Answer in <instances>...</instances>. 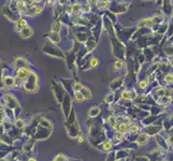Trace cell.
<instances>
[{
	"mask_svg": "<svg viewBox=\"0 0 173 161\" xmlns=\"http://www.w3.org/2000/svg\"><path fill=\"white\" fill-rule=\"evenodd\" d=\"M66 130H67V134L69 135L70 139H78L80 134H81V128H80V125L78 124V120L74 118L73 120L68 119V122L66 124Z\"/></svg>",
	"mask_w": 173,
	"mask_h": 161,
	"instance_id": "cell-1",
	"label": "cell"
},
{
	"mask_svg": "<svg viewBox=\"0 0 173 161\" xmlns=\"http://www.w3.org/2000/svg\"><path fill=\"white\" fill-rule=\"evenodd\" d=\"M52 131H53V129L43 126L42 124L39 123L38 124V127H37V131H36V133L33 134V139L36 141L45 140V139H47L52 134Z\"/></svg>",
	"mask_w": 173,
	"mask_h": 161,
	"instance_id": "cell-2",
	"label": "cell"
},
{
	"mask_svg": "<svg viewBox=\"0 0 173 161\" xmlns=\"http://www.w3.org/2000/svg\"><path fill=\"white\" fill-rule=\"evenodd\" d=\"M24 89L27 92H36L38 90V77L34 74H31L29 77L26 78L24 83Z\"/></svg>",
	"mask_w": 173,
	"mask_h": 161,
	"instance_id": "cell-3",
	"label": "cell"
},
{
	"mask_svg": "<svg viewBox=\"0 0 173 161\" xmlns=\"http://www.w3.org/2000/svg\"><path fill=\"white\" fill-rule=\"evenodd\" d=\"M150 139H151V135L146 133L145 131L140 132L135 138V144L138 145V146H145V145L150 142Z\"/></svg>",
	"mask_w": 173,
	"mask_h": 161,
	"instance_id": "cell-4",
	"label": "cell"
},
{
	"mask_svg": "<svg viewBox=\"0 0 173 161\" xmlns=\"http://www.w3.org/2000/svg\"><path fill=\"white\" fill-rule=\"evenodd\" d=\"M114 143H113V141H112L111 139H107L106 141H103V142L101 144H99L98 145V148L100 150H102L104 152H110L113 150V148H114Z\"/></svg>",
	"mask_w": 173,
	"mask_h": 161,
	"instance_id": "cell-5",
	"label": "cell"
},
{
	"mask_svg": "<svg viewBox=\"0 0 173 161\" xmlns=\"http://www.w3.org/2000/svg\"><path fill=\"white\" fill-rule=\"evenodd\" d=\"M131 124L127 123V122H119V124L117 125V127H116V129H115V131H118V132H120V133L126 135V134L129 133V128H130Z\"/></svg>",
	"mask_w": 173,
	"mask_h": 161,
	"instance_id": "cell-6",
	"label": "cell"
},
{
	"mask_svg": "<svg viewBox=\"0 0 173 161\" xmlns=\"http://www.w3.org/2000/svg\"><path fill=\"white\" fill-rule=\"evenodd\" d=\"M34 142H36L34 139H28L25 143H23V145H22L23 152L28 154V152H30L31 150H32L33 147H34Z\"/></svg>",
	"mask_w": 173,
	"mask_h": 161,
	"instance_id": "cell-7",
	"label": "cell"
},
{
	"mask_svg": "<svg viewBox=\"0 0 173 161\" xmlns=\"http://www.w3.org/2000/svg\"><path fill=\"white\" fill-rule=\"evenodd\" d=\"M5 99L7 100L6 104L11 108V110H13L14 107H18V106H19V105H18V101L14 98L13 96H11V95H6V96H5Z\"/></svg>",
	"mask_w": 173,
	"mask_h": 161,
	"instance_id": "cell-8",
	"label": "cell"
},
{
	"mask_svg": "<svg viewBox=\"0 0 173 161\" xmlns=\"http://www.w3.org/2000/svg\"><path fill=\"white\" fill-rule=\"evenodd\" d=\"M111 140L113 141V143L115 145H118V144L122 143L123 141H125V134L120 133V132H118V131H115L113 133V135H112Z\"/></svg>",
	"mask_w": 173,
	"mask_h": 161,
	"instance_id": "cell-9",
	"label": "cell"
},
{
	"mask_svg": "<svg viewBox=\"0 0 173 161\" xmlns=\"http://www.w3.org/2000/svg\"><path fill=\"white\" fill-rule=\"evenodd\" d=\"M29 73L30 72L27 68H19V70L17 71V77L23 80H26V78L29 77Z\"/></svg>",
	"mask_w": 173,
	"mask_h": 161,
	"instance_id": "cell-10",
	"label": "cell"
},
{
	"mask_svg": "<svg viewBox=\"0 0 173 161\" xmlns=\"http://www.w3.org/2000/svg\"><path fill=\"white\" fill-rule=\"evenodd\" d=\"M3 85H5L6 88H11L15 86V79L13 77H11V76H6L5 78H3Z\"/></svg>",
	"mask_w": 173,
	"mask_h": 161,
	"instance_id": "cell-11",
	"label": "cell"
},
{
	"mask_svg": "<svg viewBox=\"0 0 173 161\" xmlns=\"http://www.w3.org/2000/svg\"><path fill=\"white\" fill-rule=\"evenodd\" d=\"M87 114H88V116H89L90 118H95V117H97V116L100 114V108L98 106H91L89 110H88Z\"/></svg>",
	"mask_w": 173,
	"mask_h": 161,
	"instance_id": "cell-12",
	"label": "cell"
},
{
	"mask_svg": "<svg viewBox=\"0 0 173 161\" xmlns=\"http://www.w3.org/2000/svg\"><path fill=\"white\" fill-rule=\"evenodd\" d=\"M140 126L138 124H134L132 123L130 125V128H129V134H139L140 133Z\"/></svg>",
	"mask_w": 173,
	"mask_h": 161,
	"instance_id": "cell-13",
	"label": "cell"
},
{
	"mask_svg": "<svg viewBox=\"0 0 173 161\" xmlns=\"http://www.w3.org/2000/svg\"><path fill=\"white\" fill-rule=\"evenodd\" d=\"M14 126L16 127V129L23 130V129L26 127V122L23 118H16L15 119V123H14Z\"/></svg>",
	"mask_w": 173,
	"mask_h": 161,
	"instance_id": "cell-14",
	"label": "cell"
},
{
	"mask_svg": "<svg viewBox=\"0 0 173 161\" xmlns=\"http://www.w3.org/2000/svg\"><path fill=\"white\" fill-rule=\"evenodd\" d=\"M74 98H75V101L78 102V103H83L84 100H86L85 97H84V95L82 94L81 91H76V92H74Z\"/></svg>",
	"mask_w": 173,
	"mask_h": 161,
	"instance_id": "cell-15",
	"label": "cell"
},
{
	"mask_svg": "<svg viewBox=\"0 0 173 161\" xmlns=\"http://www.w3.org/2000/svg\"><path fill=\"white\" fill-rule=\"evenodd\" d=\"M81 92L84 95V97H85V99H90L92 95H91V91L89 88H87V87H83V89L81 90Z\"/></svg>",
	"mask_w": 173,
	"mask_h": 161,
	"instance_id": "cell-16",
	"label": "cell"
},
{
	"mask_svg": "<svg viewBox=\"0 0 173 161\" xmlns=\"http://www.w3.org/2000/svg\"><path fill=\"white\" fill-rule=\"evenodd\" d=\"M31 33H32V30H31L30 28L26 27L25 29H23V30H22L21 35H22V38H27V37H30Z\"/></svg>",
	"mask_w": 173,
	"mask_h": 161,
	"instance_id": "cell-17",
	"label": "cell"
},
{
	"mask_svg": "<svg viewBox=\"0 0 173 161\" xmlns=\"http://www.w3.org/2000/svg\"><path fill=\"white\" fill-rule=\"evenodd\" d=\"M117 160V157H116V151L112 150L109 152V155L107 156V160L106 161H116Z\"/></svg>",
	"mask_w": 173,
	"mask_h": 161,
	"instance_id": "cell-18",
	"label": "cell"
},
{
	"mask_svg": "<svg viewBox=\"0 0 173 161\" xmlns=\"http://www.w3.org/2000/svg\"><path fill=\"white\" fill-rule=\"evenodd\" d=\"M53 161H69V158L65 154H58L53 159Z\"/></svg>",
	"mask_w": 173,
	"mask_h": 161,
	"instance_id": "cell-19",
	"label": "cell"
},
{
	"mask_svg": "<svg viewBox=\"0 0 173 161\" xmlns=\"http://www.w3.org/2000/svg\"><path fill=\"white\" fill-rule=\"evenodd\" d=\"M122 99H124V100H131V99H132L131 91H128V90H126V91L122 92Z\"/></svg>",
	"mask_w": 173,
	"mask_h": 161,
	"instance_id": "cell-20",
	"label": "cell"
},
{
	"mask_svg": "<svg viewBox=\"0 0 173 161\" xmlns=\"http://www.w3.org/2000/svg\"><path fill=\"white\" fill-rule=\"evenodd\" d=\"M83 85L81 83H75L74 84V86H73V90H74V92H76V91H81L82 89H83Z\"/></svg>",
	"mask_w": 173,
	"mask_h": 161,
	"instance_id": "cell-21",
	"label": "cell"
},
{
	"mask_svg": "<svg viewBox=\"0 0 173 161\" xmlns=\"http://www.w3.org/2000/svg\"><path fill=\"white\" fill-rule=\"evenodd\" d=\"M106 102L107 103H112L113 102V100H114V95L113 94H109V95H107V97H106Z\"/></svg>",
	"mask_w": 173,
	"mask_h": 161,
	"instance_id": "cell-22",
	"label": "cell"
},
{
	"mask_svg": "<svg viewBox=\"0 0 173 161\" xmlns=\"http://www.w3.org/2000/svg\"><path fill=\"white\" fill-rule=\"evenodd\" d=\"M148 85V80L145 79V80H141V82L139 83V87L141 88V89H144V88H146V86Z\"/></svg>",
	"mask_w": 173,
	"mask_h": 161,
	"instance_id": "cell-23",
	"label": "cell"
},
{
	"mask_svg": "<svg viewBox=\"0 0 173 161\" xmlns=\"http://www.w3.org/2000/svg\"><path fill=\"white\" fill-rule=\"evenodd\" d=\"M164 80H166L168 84L173 83V74H168L166 77H164Z\"/></svg>",
	"mask_w": 173,
	"mask_h": 161,
	"instance_id": "cell-24",
	"label": "cell"
},
{
	"mask_svg": "<svg viewBox=\"0 0 173 161\" xmlns=\"http://www.w3.org/2000/svg\"><path fill=\"white\" fill-rule=\"evenodd\" d=\"M98 63H99L98 59L97 58H94V59H91V61H90V67L91 68H95V67L98 66Z\"/></svg>",
	"mask_w": 173,
	"mask_h": 161,
	"instance_id": "cell-25",
	"label": "cell"
},
{
	"mask_svg": "<svg viewBox=\"0 0 173 161\" xmlns=\"http://www.w3.org/2000/svg\"><path fill=\"white\" fill-rule=\"evenodd\" d=\"M114 67H115L116 70H119L120 68L123 67V62H122V61H116V62L114 63Z\"/></svg>",
	"mask_w": 173,
	"mask_h": 161,
	"instance_id": "cell-26",
	"label": "cell"
},
{
	"mask_svg": "<svg viewBox=\"0 0 173 161\" xmlns=\"http://www.w3.org/2000/svg\"><path fill=\"white\" fill-rule=\"evenodd\" d=\"M134 161H150V159L147 157H138L134 159Z\"/></svg>",
	"mask_w": 173,
	"mask_h": 161,
	"instance_id": "cell-27",
	"label": "cell"
},
{
	"mask_svg": "<svg viewBox=\"0 0 173 161\" xmlns=\"http://www.w3.org/2000/svg\"><path fill=\"white\" fill-rule=\"evenodd\" d=\"M78 142H79V143H81V144H83L84 142H85V138H84V135H83L82 133L80 134V136L78 138Z\"/></svg>",
	"mask_w": 173,
	"mask_h": 161,
	"instance_id": "cell-28",
	"label": "cell"
},
{
	"mask_svg": "<svg viewBox=\"0 0 173 161\" xmlns=\"http://www.w3.org/2000/svg\"><path fill=\"white\" fill-rule=\"evenodd\" d=\"M59 30V23H55V25H53V31H58Z\"/></svg>",
	"mask_w": 173,
	"mask_h": 161,
	"instance_id": "cell-29",
	"label": "cell"
},
{
	"mask_svg": "<svg viewBox=\"0 0 173 161\" xmlns=\"http://www.w3.org/2000/svg\"><path fill=\"white\" fill-rule=\"evenodd\" d=\"M27 161H38L37 158H34V157H29V158L27 159Z\"/></svg>",
	"mask_w": 173,
	"mask_h": 161,
	"instance_id": "cell-30",
	"label": "cell"
},
{
	"mask_svg": "<svg viewBox=\"0 0 173 161\" xmlns=\"http://www.w3.org/2000/svg\"><path fill=\"white\" fill-rule=\"evenodd\" d=\"M116 161H127V158H124V159H117Z\"/></svg>",
	"mask_w": 173,
	"mask_h": 161,
	"instance_id": "cell-31",
	"label": "cell"
},
{
	"mask_svg": "<svg viewBox=\"0 0 173 161\" xmlns=\"http://www.w3.org/2000/svg\"><path fill=\"white\" fill-rule=\"evenodd\" d=\"M160 161H169V160H166V159H162V160H160Z\"/></svg>",
	"mask_w": 173,
	"mask_h": 161,
	"instance_id": "cell-32",
	"label": "cell"
}]
</instances>
